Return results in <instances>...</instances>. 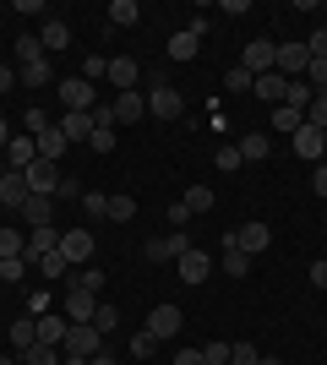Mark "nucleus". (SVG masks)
Segmentation results:
<instances>
[{"mask_svg":"<svg viewBox=\"0 0 327 365\" xmlns=\"http://www.w3.org/2000/svg\"><path fill=\"white\" fill-rule=\"evenodd\" d=\"M22 175H28V191H33V197H61V180H66L61 164H49V158H33Z\"/></svg>","mask_w":327,"mask_h":365,"instance_id":"f257e3e1","label":"nucleus"},{"mask_svg":"<svg viewBox=\"0 0 327 365\" xmlns=\"http://www.w3.org/2000/svg\"><path fill=\"white\" fill-rule=\"evenodd\" d=\"M61 349H66V354H77V360H93V354L104 349V333H98L93 322H71V333H66Z\"/></svg>","mask_w":327,"mask_h":365,"instance_id":"f03ea898","label":"nucleus"},{"mask_svg":"<svg viewBox=\"0 0 327 365\" xmlns=\"http://www.w3.org/2000/svg\"><path fill=\"white\" fill-rule=\"evenodd\" d=\"M267 240H273V229H267V224H256V218L224 235V245H229V251H246V257H256V251H267Z\"/></svg>","mask_w":327,"mask_h":365,"instance_id":"7ed1b4c3","label":"nucleus"},{"mask_svg":"<svg viewBox=\"0 0 327 365\" xmlns=\"http://www.w3.org/2000/svg\"><path fill=\"white\" fill-rule=\"evenodd\" d=\"M180 109H186L180 88H170V82H153V93H147V115H158V120H180Z\"/></svg>","mask_w":327,"mask_h":365,"instance_id":"20e7f679","label":"nucleus"},{"mask_svg":"<svg viewBox=\"0 0 327 365\" xmlns=\"http://www.w3.org/2000/svg\"><path fill=\"white\" fill-rule=\"evenodd\" d=\"M306 66H311V49H306V44H279V55H273V71H279L284 82L306 76Z\"/></svg>","mask_w":327,"mask_h":365,"instance_id":"39448f33","label":"nucleus"},{"mask_svg":"<svg viewBox=\"0 0 327 365\" xmlns=\"http://www.w3.org/2000/svg\"><path fill=\"white\" fill-rule=\"evenodd\" d=\"M61 257L71 262V273H77V267H88V262H93V235H88V229L61 235Z\"/></svg>","mask_w":327,"mask_h":365,"instance_id":"423d86ee","label":"nucleus"},{"mask_svg":"<svg viewBox=\"0 0 327 365\" xmlns=\"http://www.w3.org/2000/svg\"><path fill=\"white\" fill-rule=\"evenodd\" d=\"M273 55H279V44H273V38H251L246 55H240V66H246L251 76H267V71H273Z\"/></svg>","mask_w":327,"mask_h":365,"instance_id":"0eeeda50","label":"nucleus"},{"mask_svg":"<svg viewBox=\"0 0 327 365\" xmlns=\"http://www.w3.org/2000/svg\"><path fill=\"white\" fill-rule=\"evenodd\" d=\"M49 251H61V229L55 224H44V229H28V251H22V262H38V257H49Z\"/></svg>","mask_w":327,"mask_h":365,"instance_id":"6e6552de","label":"nucleus"},{"mask_svg":"<svg viewBox=\"0 0 327 365\" xmlns=\"http://www.w3.org/2000/svg\"><path fill=\"white\" fill-rule=\"evenodd\" d=\"M175 267H180V284H207V278H213V257H207V251H197V245H191Z\"/></svg>","mask_w":327,"mask_h":365,"instance_id":"1a4fd4ad","label":"nucleus"},{"mask_svg":"<svg viewBox=\"0 0 327 365\" xmlns=\"http://www.w3.org/2000/svg\"><path fill=\"white\" fill-rule=\"evenodd\" d=\"M180 322H186V317H180V305L164 300V305L147 311V333H153V338H175V333H180Z\"/></svg>","mask_w":327,"mask_h":365,"instance_id":"9d476101","label":"nucleus"},{"mask_svg":"<svg viewBox=\"0 0 327 365\" xmlns=\"http://www.w3.org/2000/svg\"><path fill=\"white\" fill-rule=\"evenodd\" d=\"M142 251H147V262H180V257L191 251V240L180 235V229H175V235H164V240H147Z\"/></svg>","mask_w":327,"mask_h":365,"instance_id":"9b49d317","label":"nucleus"},{"mask_svg":"<svg viewBox=\"0 0 327 365\" xmlns=\"http://www.w3.org/2000/svg\"><path fill=\"white\" fill-rule=\"evenodd\" d=\"M61 104H66V109H77V115H88V109H93V82L66 76V82H61Z\"/></svg>","mask_w":327,"mask_h":365,"instance_id":"f8f14e48","label":"nucleus"},{"mask_svg":"<svg viewBox=\"0 0 327 365\" xmlns=\"http://www.w3.org/2000/svg\"><path fill=\"white\" fill-rule=\"evenodd\" d=\"M142 115H147V93H137V88L115 93V120H120V125H137Z\"/></svg>","mask_w":327,"mask_h":365,"instance_id":"ddd939ff","label":"nucleus"},{"mask_svg":"<svg viewBox=\"0 0 327 365\" xmlns=\"http://www.w3.org/2000/svg\"><path fill=\"white\" fill-rule=\"evenodd\" d=\"M93 311H98V294L71 284V294H66V322H93Z\"/></svg>","mask_w":327,"mask_h":365,"instance_id":"4468645a","label":"nucleus"},{"mask_svg":"<svg viewBox=\"0 0 327 365\" xmlns=\"http://www.w3.org/2000/svg\"><path fill=\"white\" fill-rule=\"evenodd\" d=\"M61 125V137L77 148V142H93V115H77V109H66V120H55Z\"/></svg>","mask_w":327,"mask_h":365,"instance_id":"2eb2a0df","label":"nucleus"},{"mask_svg":"<svg viewBox=\"0 0 327 365\" xmlns=\"http://www.w3.org/2000/svg\"><path fill=\"white\" fill-rule=\"evenodd\" d=\"M0 158H6V169H16V175H22V169H28L33 158H38V148H33V137H11Z\"/></svg>","mask_w":327,"mask_h":365,"instance_id":"dca6fc26","label":"nucleus"},{"mask_svg":"<svg viewBox=\"0 0 327 365\" xmlns=\"http://www.w3.org/2000/svg\"><path fill=\"white\" fill-rule=\"evenodd\" d=\"M33 191H28V175H6V180H0V202H6V207H11V213H22V202H28Z\"/></svg>","mask_w":327,"mask_h":365,"instance_id":"f3484780","label":"nucleus"},{"mask_svg":"<svg viewBox=\"0 0 327 365\" xmlns=\"http://www.w3.org/2000/svg\"><path fill=\"white\" fill-rule=\"evenodd\" d=\"M137 61H131V55H120V61H115V55H109V82H115V93H131L137 88Z\"/></svg>","mask_w":327,"mask_h":365,"instance_id":"a211bd4d","label":"nucleus"},{"mask_svg":"<svg viewBox=\"0 0 327 365\" xmlns=\"http://www.w3.org/2000/svg\"><path fill=\"white\" fill-rule=\"evenodd\" d=\"M251 93H256L262 104H284V93H289V82H284L279 71H267V76H256V82H251Z\"/></svg>","mask_w":327,"mask_h":365,"instance_id":"6ab92c4d","label":"nucleus"},{"mask_svg":"<svg viewBox=\"0 0 327 365\" xmlns=\"http://www.w3.org/2000/svg\"><path fill=\"white\" fill-rule=\"evenodd\" d=\"M33 148H38V158H49V164H61V158H66V148H71V142L61 137V125H49L44 137H33Z\"/></svg>","mask_w":327,"mask_h":365,"instance_id":"aec40b11","label":"nucleus"},{"mask_svg":"<svg viewBox=\"0 0 327 365\" xmlns=\"http://www.w3.org/2000/svg\"><path fill=\"white\" fill-rule=\"evenodd\" d=\"M22 218H28L33 229L55 224V197H28V202H22Z\"/></svg>","mask_w":327,"mask_h":365,"instance_id":"412c9836","label":"nucleus"},{"mask_svg":"<svg viewBox=\"0 0 327 365\" xmlns=\"http://www.w3.org/2000/svg\"><path fill=\"white\" fill-rule=\"evenodd\" d=\"M295 153H300V158H311V164H316V158H322V153H327L322 131H316V125H300V131H295Z\"/></svg>","mask_w":327,"mask_h":365,"instance_id":"4be33fe9","label":"nucleus"},{"mask_svg":"<svg viewBox=\"0 0 327 365\" xmlns=\"http://www.w3.org/2000/svg\"><path fill=\"white\" fill-rule=\"evenodd\" d=\"M66 333H71V322L66 317H38V344H49V349H61Z\"/></svg>","mask_w":327,"mask_h":365,"instance_id":"5701e85b","label":"nucleus"},{"mask_svg":"<svg viewBox=\"0 0 327 365\" xmlns=\"http://www.w3.org/2000/svg\"><path fill=\"white\" fill-rule=\"evenodd\" d=\"M197 49H202V38H197L191 28H180L170 38V61H197Z\"/></svg>","mask_w":327,"mask_h":365,"instance_id":"b1692460","label":"nucleus"},{"mask_svg":"<svg viewBox=\"0 0 327 365\" xmlns=\"http://www.w3.org/2000/svg\"><path fill=\"white\" fill-rule=\"evenodd\" d=\"M38 44H44V49H66V44H71V28H66L61 16H49L44 33H38Z\"/></svg>","mask_w":327,"mask_h":365,"instance_id":"393cba45","label":"nucleus"},{"mask_svg":"<svg viewBox=\"0 0 327 365\" xmlns=\"http://www.w3.org/2000/svg\"><path fill=\"white\" fill-rule=\"evenodd\" d=\"M109 22H115V28H137L142 6H137V0H115V6H109Z\"/></svg>","mask_w":327,"mask_h":365,"instance_id":"a878e982","label":"nucleus"},{"mask_svg":"<svg viewBox=\"0 0 327 365\" xmlns=\"http://www.w3.org/2000/svg\"><path fill=\"white\" fill-rule=\"evenodd\" d=\"M300 125H306V109H295V104L273 109V131H300Z\"/></svg>","mask_w":327,"mask_h":365,"instance_id":"bb28decb","label":"nucleus"},{"mask_svg":"<svg viewBox=\"0 0 327 365\" xmlns=\"http://www.w3.org/2000/svg\"><path fill=\"white\" fill-rule=\"evenodd\" d=\"M16 82H28V88H44V82H49V61H22V66H16Z\"/></svg>","mask_w":327,"mask_h":365,"instance_id":"cd10ccee","label":"nucleus"},{"mask_svg":"<svg viewBox=\"0 0 327 365\" xmlns=\"http://www.w3.org/2000/svg\"><path fill=\"white\" fill-rule=\"evenodd\" d=\"M11 344H16V349H33V344H38V322H33V317L11 322Z\"/></svg>","mask_w":327,"mask_h":365,"instance_id":"c85d7f7f","label":"nucleus"},{"mask_svg":"<svg viewBox=\"0 0 327 365\" xmlns=\"http://www.w3.org/2000/svg\"><path fill=\"white\" fill-rule=\"evenodd\" d=\"M33 267H38V273H44V278H66V273H71V262H66L61 251H49V257H38V262H33Z\"/></svg>","mask_w":327,"mask_h":365,"instance_id":"c756f323","label":"nucleus"},{"mask_svg":"<svg viewBox=\"0 0 327 365\" xmlns=\"http://www.w3.org/2000/svg\"><path fill=\"white\" fill-rule=\"evenodd\" d=\"M28 251V235H16V229H0V262L6 257H22Z\"/></svg>","mask_w":327,"mask_h":365,"instance_id":"7c9ffc66","label":"nucleus"},{"mask_svg":"<svg viewBox=\"0 0 327 365\" xmlns=\"http://www.w3.org/2000/svg\"><path fill=\"white\" fill-rule=\"evenodd\" d=\"M22 365H61V349H49V344H33V349H22Z\"/></svg>","mask_w":327,"mask_h":365,"instance_id":"2f4dec72","label":"nucleus"},{"mask_svg":"<svg viewBox=\"0 0 327 365\" xmlns=\"http://www.w3.org/2000/svg\"><path fill=\"white\" fill-rule=\"evenodd\" d=\"M311 98H316V93H311V82H306V76H295V82H289V93H284V104H295V109H306Z\"/></svg>","mask_w":327,"mask_h":365,"instance_id":"473e14b6","label":"nucleus"},{"mask_svg":"<svg viewBox=\"0 0 327 365\" xmlns=\"http://www.w3.org/2000/svg\"><path fill=\"white\" fill-rule=\"evenodd\" d=\"M180 202H186V207H191V218H197V213H207V207H213V191H207V185H191V191H186Z\"/></svg>","mask_w":327,"mask_h":365,"instance_id":"72a5a7b5","label":"nucleus"},{"mask_svg":"<svg viewBox=\"0 0 327 365\" xmlns=\"http://www.w3.org/2000/svg\"><path fill=\"white\" fill-rule=\"evenodd\" d=\"M109 218H115V224H131V218H137V197H109Z\"/></svg>","mask_w":327,"mask_h":365,"instance_id":"f704fd0d","label":"nucleus"},{"mask_svg":"<svg viewBox=\"0 0 327 365\" xmlns=\"http://www.w3.org/2000/svg\"><path fill=\"white\" fill-rule=\"evenodd\" d=\"M93 327H98V333H115V327H120V311H115V305H104V300H98V311H93Z\"/></svg>","mask_w":327,"mask_h":365,"instance_id":"c9c22d12","label":"nucleus"},{"mask_svg":"<svg viewBox=\"0 0 327 365\" xmlns=\"http://www.w3.org/2000/svg\"><path fill=\"white\" fill-rule=\"evenodd\" d=\"M267 153H273V148H267V137H262V131H251V137L240 142V158H251V164H256V158H267Z\"/></svg>","mask_w":327,"mask_h":365,"instance_id":"e433bc0d","label":"nucleus"},{"mask_svg":"<svg viewBox=\"0 0 327 365\" xmlns=\"http://www.w3.org/2000/svg\"><path fill=\"white\" fill-rule=\"evenodd\" d=\"M82 213L88 218H109V197L104 191H82Z\"/></svg>","mask_w":327,"mask_h":365,"instance_id":"4c0bfd02","label":"nucleus"},{"mask_svg":"<svg viewBox=\"0 0 327 365\" xmlns=\"http://www.w3.org/2000/svg\"><path fill=\"white\" fill-rule=\"evenodd\" d=\"M224 273L229 278H251V257L246 251H224Z\"/></svg>","mask_w":327,"mask_h":365,"instance_id":"58836bf2","label":"nucleus"},{"mask_svg":"<svg viewBox=\"0 0 327 365\" xmlns=\"http://www.w3.org/2000/svg\"><path fill=\"white\" fill-rule=\"evenodd\" d=\"M22 61H44V44H38L33 33H22V38H16V66H22Z\"/></svg>","mask_w":327,"mask_h":365,"instance_id":"ea45409f","label":"nucleus"},{"mask_svg":"<svg viewBox=\"0 0 327 365\" xmlns=\"http://www.w3.org/2000/svg\"><path fill=\"white\" fill-rule=\"evenodd\" d=\"M306 125H316V131H327V93H316L311 104H306Z\"/></svg>","mask_w":327,"mask_h":365,"instance_id":"a19ab883","label":"nucleus"},{"mask_svg":"<svg viewBox=\"0 0 327 365\" xmlns=\"http://www.w3.org/2000/svg\"><path fill=\"white\" fill-rule=\"evenodd\" d=\"M71 284H77V289H93V294H98V289H104V267H93V262H88V267H82Z\"/></svg>","mask_w":327,"mask_h":365,"instance_id":"79ce46f5","label":"nucleus"},{"mask_svg":"<svg viewBox=\"0 0 327 365\" xmlns=\"http://www.w3.org/2000/svg\"><path fill=\"white\" fill-rule=\"evenodd\" d=\"M98 76H109V55H88L82 61V82H98Z\"/></svg>","mask_w":327,"mask_h":365,"instance_id":"37998d69","label":"nucleus"},{"mask_svg":"<svg viewBox=\"0 0 327 365\" xmlns=\"http://www.w3.org/2000/svg\"><path fill=\"white\" fill-rule=\"evenodd\" d=\"M0 278L22 284V278H28V262H22V257H6V262H0Z\"/></svg>","mask_w":327,"mask_h":365,"instance_id":"c03bdc74","label":"nucleus"},{"mask_svg":"<svg viewBox=\"0 0 327 365\" xmlns=\"http://www.w3.org/2000/svg\"><path fill=\"white\" fill-rule=\"evenodd\" d=\"M251 82H256V76H251V71H246V66H234V71H229V76H224V88H229V93H246V88H251Z\"/></svg>","mask_w":327,"mask_h":365,"instance_id":"a18cd8bd","label":"nucleus"},{"mask_svg":"<svg viewBox=\"0 0 327 365\" xmlns=\"http://www.w3.org/2000/svg\"><path fill=\"white\" fill-rule=\"evenodd\" d=\"M218 169H224V175H234V169L246 164V158H240V148H218V158H213Z\"/></svg>","mask_w":327,"mask_h":365,"instance_id":"49530a36","label":"nucleus"},{"mask_svg":"<svg viewBox=\"0 0 327 365\" xmlns=\"http://www.w3.org/2000/svg\"><path fill=\"white\" fill-rule=\"evenodd\" d=\"M153 349H158V338L147 333V327H142V333L131 338V354H137V360H147V354H153Z\"/></svg>","mask_w":327,"mask_h":365,"instance_id":"de8ad7c7","label":"nucleus"},{"mask_svg":"<svg viewBox=\"0 0 327 365\" xmlns=\"http://www.w3.org/2000/svg\"><path fill=\"white\" fill-rule=\"evenodd\" d=\"M262 354L251 349V344H229V365H256Z\"/></svg>","mask_w":327,"mask_h":365,"instance_id":"09e8293b","label":"nucleus"},{"mask_svg":"<svg viewBox=\"0 0 327 365\" xmlns=\"http://www.w3.org/2000/svg\"><path fill=\"white\" fill-rule=\"evenodd\" d=\"M306 49H311V61H327V28H316L311 38H306Z\"/></svg>","mask_w":327,"mask_h":365,"instance_id":"8fccbe9b","label":"nucleus"},{"mask_svg":"<svg viewBox=\"0 0 327 365\" xmlns=\"http://www.w3.org/2000/svg\"><path fill=\"white\" fill-rule=\"evenodd\" d=\"M28 131H33V137H44V131H49V115H44V109H38V104L28 109Z\"/></svg>","mask_w":327,"mask_h":365,"instance_id":"3c124183","label":"nucleus"},{"mask_svg":"<svg viewBox=\"0 0 327 365\" xmlns=\"http://www.w3.org/2000/svg\"><path fill=\"white\" fill-rule=\"evenodd\" d=\"M202 360H207V365H229V344H207Z\"/></svg>","mask_w":327,"mask_h":365,"instance_id":"603ef678","label":"nucleus"},{"mask_svg":"<svg viewBox=\"0 0 327 365\" xmlns=\"http://www.w3.org/2000/svg\"><path fill=\"white\" fill-rule=\"evenodd\" d=\"M88 148H93V153H109V148H115V131H93V142H88Z\"/></svg>","mask_w":327,"mask_h":365,"instance_id":"864d4df0","label":"nucleus"},{"mask_svg":"<svg viewBox=\"0 0 327 365\" xmlns=\"http://www.w3.org/2000/svg\"><path fill=\"white\" fill-rule=\"evenodd\" d=\"M311 191H316V197H327V164L311 169Z\"/></svg>","mask_w":327,"mask_h":365,"instance_id":"5fc2aeb1","label":"nucleus"},{"mask_svg":"<svg viewBox=\"0 0 327 365\" xmlns=\"http://www.w3.org/2000/svg\"><path fill=\"white\" fill-rule=\"evenodd\" d=\"M170 365H207V360H202V349H180Z\"/></svg>","mask_w":327,"mask_h":365,"instance_id":"6e6d98bb","label":"nucleus"},{"mask_svg":"<svg viewBox=\"0 0 327 365\" xmlns=\"http://www.w3.org/2000/svg\"><path fill=\"white\" fill-rule=\"evenodd\" d=\"M186 218H191V207H186V202H170V224L180 229V224H186Z\"/></svg>","mask_w":327,"mask_h":365,"instance_id":"4d7b16f0","label":"nucleus"},{"mask_svg":"<svg viewBox=\"0 0 327 365\" xmlns=\"http://www.w3.org/2000/svg\"><path fill=\"white\" fill-rule=\"evenodd\" d=\"M311 284H316V289H327V262H311Z\"/></svg>","mask_w":327,"mask_h":365,"instance_id":"13d9d810","label":"nucleus"},{"mask_svg":"<svg viewBox=\"0 0 327 365\" xmlns=\"http://www.w3.org/2000/svg\"><path fill=\"white\" fill-rule=\"evenodd\" d=\"M16 88V71H11V66H0V93H11Z\"/></svg>","mask_w":327,"mask_h":365,"instance_id":"bf43d9fd","label":"nucleus"},{"mask_svg":"<svg viewBox=\"0 0 327 365\" xmlns=\"http://www.w3.org/2000/svg\"><path fill=\"white\" fill-rule=\"evenodd\" d=\"M88 365H115V354H104V349H98V354H93Z\"/></svg>","mask_w":327,"mask_h":365,"instance_id":"052dcab7","label":"nucleus"},{"mask_svg":"<svg viewBox=\"0 0 327 365\" xmlns=\"http://www.w3.org/2000/svg\"><path fill=\"white\" fill-rule=\"evenodd\" d=\"M6 142H11V125H6V120H0V153H6Z\"/></svg>","mask_w":327,"mask_h":365,"instance_id":"680f3d73","label":"nucleus"},{"mask_svg":"<svg viewBox=\"0 0 327 365\" xmlns=\"http://www.w3.org/2000/svg\"><path fill=\"white\" fill-rule=\"evenodd\" d=\"M66 365H88V360H77V354H66Z\"/></svg>","mask_w":327,"mask_h":365,"instance_id":"e2e57ef3","label":"nucleus"},{"mask_svg":"<svg viewBox=\"0 0 327 365\" xmlns=\"http://www.w3.org/2000/svg\"><path fill=\"white\" fill-rule=\"evenodd\" d=\"M6 175H11V169H6V158H0V180H6Z\"/></svg>","mask_w":327,"mask_h":365,"instance_id":"0e129e2a","label":"nucleus"},{"mask_svg":"<svg viewBox=\"0 0 327 365\" xmlns=\"http://www.w3.org/2000/svg\"><path fill=\"white\" fill-rule=\"evenodd\" d=\"M0 365H16V360H6V354H0Z\"/></svg>","mask_w":327,"mask_h":365,"instance_id":"69168bd1","label":"nucleus"},{"mask_svg":"<svg viewBox=\"0 0 327 365\" xmlns=\"http://www.w3.org/2000/svg\"><path fill=\"white\" fill-rule=\"evenodd\" d=\"M322 16H327V0H322Z\"/></svg>","mask_w":327,"mask_h":365,"instance_id":"338daca9","label":"nucleus"},{"mask_svg":"<svg viewBox=\"0 0 327 365\" xmlns=\"http://www.w3.org/2000/svg\"><path fill=\"white\" fill-rule=\"evenodd\" d=\"M322 142H327V131H322Z\"/></svg>","mask_w":327,"mask_h":365,"instance_id":"774afa93","label":"nucleus"}]
</instances>
